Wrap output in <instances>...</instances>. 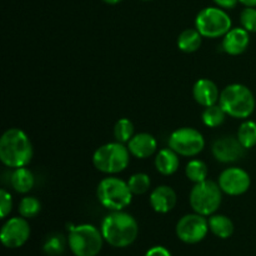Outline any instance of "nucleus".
Returning a JSON list of instances; mask_svg holds the SVG:
<instances>
[{"label": "nucleus", "instance_id": "obj_22", "mask_svg": "<svg viewBox=\"0 0 256 256\" xmlns=\"http://www.w3.org/2000/svg\"><path fill=\"white\" fill-rule=\"evenodd\" d=\"M185 175H186V178L190 182H192L194 184H198V182L208 180L209 169H208V165L202 160L192 159L186 164Z\"/></svg>", "mask_w": 256, "mask_h": 256}, {"label": "nucleus", "instance_id": "obj_21", "mask_svg": "<svg viewBox=\"0 0 256 256\" xmlns=\"http://www.w3.org/2000/svg\"><path fill=\"white\" fill-rule=\"evenodd\" d=\"M209 230L220 239H229L234 234V222L226 215L212 214L208 219Z\"/></svg>", "mask_w": 256, "mask_h": 256}, {"label": "nucleus", "instance_id": "obj_1", "mask_svg": "<svg viewBox=\"0 0 256 256\" xmlns=\"http://www.w3.org/2000/svg\"><path fill=\"white\" fill-rule=\"evenodd\" d=\"M102 234L112 248H128L136 240L139 225L135 218L128 212H112L102 219Z\"/></svg>", "mask_w": 256, "mask_h": 256}, {"label": "nucleus", "instance_id": "obj_25", "mask_svg": "<svg viewBox=\"0 0 256 256\" xmlns=\"http://www.w3.org/2000/svg\"><path fill=\"white\" fill-rule=\"evenodd\" d=\"M126 182L132 195L145 194L146 192H149L150 185H152L150 176L145 172H135L130 176V179Z\"/></svg>", "mask_w": 256, "mask_h": 256}, {"label": "nucleus", "instance_id": "obj_4", "mask_svg": "<svg viewBox=\"0 0 256 256\" xmlns=\"http://www.w3.org/2000/svg\"><path fill=\"white\" fill-rule=\"evenodd\" d=\"M130 152L122 142H106L92 154V165L100 172L115 175L124 172L130 162Z\"/></svg>", "mask_w": 256, "mask_h": 256}, {"label": "nucleus", "instance_id": "obj_9", "mask_svg": "<svg viewBox=\"0 0 256 256\" xmlns=\"http://www.w3.org/2000/svg\"><path fill=\"white\" fill-rule=\"evenodd\" d=\"M169 148L180 156L192 158L199 155L205 148V139L195 128L184 126L174 130L169 136Z\"/></svg>", "mask_w": 256, "mask_h": 256}, {"label": "nucleus", "instance_id": "obj_3", "mask_svg": "<svg viewBox=\"0 0 256 256\" xmlns=\"http://www.w3.org/2000/svg\"><path fill=\"white\" fill-rule=\"evenodd\" d=\"M219 104L228 115L235 119H248L255 110V96L242 84H230L220 92Z\"/></svg>", "mask_w": 256, "mask_h": 256}, {"label": "nucleus", "instance_id": "obj_23", "mask_svg": "<svg viewBox=\"0 0 256 256\" xmlns=\"http://www.w3.org/2000/svg\"><path fill=\"white\" fill-rule=\"evenodd\" d=\"M226 112L222 109L220 104L212 105V106L205 108L202 114V122L209 128H218L224 124L226 119Z\"/></svg>", "mask_w": 256, "mask_h": 256}, {"label": "nucleus", "instance_id": "obj_8", "mask_svg": "<svg viewBox=\"0 0 256 256\" xmlns=\"http://www.w3.org/2000/svg\"><path fill=\"white\" fill-rule=\"evenodd\" d=\"M232 18L219 6H208L198 12L195 18V28L202 38L216 39L222 38L232 29Z\"/></svg>", "mask_w": 256, "mask_h": 256}, {"label": "nucleus", "instance_id": "obj_7", "mask_svg": "<svg viewBox=\"0 0 256 256\" xmlns=\"http://www.w3.org/2000/svg\"><path fill=\"white\" fill-rule=\"evenodd\" d=\"M222 202V190L212 180L198 182L189 195V202L194 212L204 216L215 214Z\"/></svg>", "mask_w": 256, "mask_h": 256}, {"label": "nucleus", "instance_id": "obj_19", "mask_svg": "<svg viewBox=\"0 0 256 256\" xmlns=\"http://www.w3.org/2000/svg\"><path fill=\"white\" fill-rule=\"evenodd\" d=\"M12 188L19 194H28L34 188L35 178L34 174L26 166L14 169L10 176Z\"/></svg>", "mask_w": 256, "mask_h": 256}, {"label": "nucleus", "instance_id": "obj_26", "mask_svg": "<svg viewBox=\"0 0 256 256\" xmlns=\"http://www.w3.org/2000/svg\"><path fill=\"white\" fill-rule=\"evenodd\" d=\"M134 135V124L129 119L122 118L115 122L114 138L116 142L125 144V142H129Z\"/></svg>", "mask_w": 256, "mask_h": 256}, {"label": "nucleus", "instance_id": "obj_32", "mask_svg": "<svg viewBox=\"0 0 256 256\" xmlns=\"http://www.w3.org/2000/svg\"><path fill=\"white\" fill-rule=\"evenodd\" d=\"M212 2L216 4V6L222 8V9H234L238 4H239V0H212Z\"/></svg>", "mask_w": 256, "mask_h": 256}, {"label": "nucleus", "instance_id": "obj_13", "mask_svg": "<svg viewBox=\"0 0 256 256\" xmlns=\"http://www.w3.org/2000/svg\"><path fill=\"white\" fill-rule=\"evenodd\" d=\"M245 148L238 138L222 136L215 140L212 144V152L215 160L222 164H230L242 159L245 154Z\"/></svg>", "mask_w": 256, "mask_h": 256}, {"label": "nucleus", "instance_id": "obj_10", "mask_svg": "<svg viewBox=\"0 0 256 256\" xmlns=\"http://www.w3.org/2000/svg\"><path fill=\"white\" fill-rule=\"evenodd\" d=\"M175 232L179 240L185 244H198L202 242L209 232V222L206 216L198 212L186 214L178 222Z\"/></svg>", "mask_w": 256, "mask_h": 256}, {"label": "nucleus", "instance_id": "obj_29", "mask_svg": "<svg viewBox=\"0 0 256 256\" xmlns=\"http://www.w3.org/2000/svg\"><path fill=\"white\" fill-rule=\"evenodd\" d=\"M242 28L249 32H256V8L245 6L240 12Z\"/></svg>", "mask_w": 256, "mask_h": 256}, {"label": "nucleus", "instance_id": "obj_11", "mask_svg": "<svg viewBox=\"0 0 256 256\" xmlns=\"http://www.w3.org/2000/svg\"><path fill=\"white\" fill-rule=\"evenodd\" d=\"M30 238V225L22 216L10 218L4 222L0 232V240L8 249L22 246Z\"/></svg>", "mask_w": 256, "mask_h": 256}, {"label": "nucleus", "instance_id": "obj_24", "mask_svg": "<svg viewBox=\"0 0 256 256\" xmlns=\"http://www.w3.org/2000/svg\"><path fill=\"white\" fill-rule=\"evenodd\" d=\"M236 138L245 149H252L256 145V122L252 120H245L238 130Z\"/></svg>", "mask_w": 256, "mask_h": 256}, {"label": "nucleus", "instance_id": "obj_16", "mask_svg": "<svg viewBox=\"0 0 256 256\" xmlns=\"http://www.w3.org/2000/svg\"><path fill=\"white\" fill-rule=\"evenodd\" d=\"M128 149L132 156L136 159H148L156 152L158 142L149 132H139L128 142Z\"/></svg>", "mask_w": 256, "mask_h": 256}, {"label": "nucleus", "instance_id": "obj_31", "mask_svg": "<svg viewBox=\"0 0 256 256\" xmlns=\"http://www.w3.org/2000/svg\"><path fill=\"white\" fill-rule=\"evenodd\" d=\"M145 256H172V252L164 246H152L146 252Z\"/></svg>", "mask_w": 256, "mask_h": 256}, {"label": "nucleus", "instance_id": "obj_20", "mask_svg": "<svg viewBox=\"0 0 256 256\" xmlns=\"http://www.w3.org/2000/svg\"><path fill=\"white\" fill-rule=\"evenodd\" d=\"M202 35L200 34L196 28L195 29L189 28V29L182 30L176 40L179 50H182V52H186V54L198 52L200 49V46H202Z\"/></svg>", "mask_w": 256, "mask_h": 256}, {"label": "nucleus", "instance_id": "obj_30", "mask_svg": "<svg viewBox=\"0 0 256 256\" xmlns=\"http://www.w3.org/2000/svg\"><path fill=\"white\" fill-rule=\"evenodd\" d=\"M12 209V196L8 190H0V216L5 219Z\"/></svg>", "mask_w": 256, "mask_h": 256}, {"label": "nucleus", "instance_id": "obj_12", "mask_svg": "<svg viewBox=\"0 0 256 256\" xmlns=\"http://www.w3.org/2000/svg\"><path fill=\"white\" fill-rule=\"evenodd\" d=\"M218 184L224 194L230 195V196H239L250 189L252 179H250L249 172H245L244 169L232 166L220 172Z\"/></svg>", "mask_w": 256, "mask_h": 256}, {"label": "nucleus", "instance_id": "obj_28", "mask_svg": "<svg viewBox=\"0 0 256 256\" xmlns=\"http://www.w3.org/2000/svg\"><path fill=\"white\" fill-rule=\"evenodd\" d=\"M42 250L48 256H59L65 250V239L62 234H52L46 238Z\"/></svg>", "mask_w": 256, "mask_h": 256}, {"label": "nucleus", "instance_id": "obj_33", "mask_svg": "<svg viewBox=\"0 0 256 256\" xmlns=\"http://www.w3.org/2000/svg\"><path fill=\"white\" fill-rule=\"evenodd\" d=\"M240 4H242L244 6H250V8H256V0H239Z\"/></svg>", "mask_w": 256, "mask_h": 256}, {"label": "nucleus", "instance_id": "obj_5", "mask_svg": "<svg viewBox=\"0 0 256 256\" xmlns=\"http://www.w3.org/2000/svg\"><path fill=\"white\" fill-rule=\"evenodd\" d=\"M96 198L105 209L120 212L132 204V192H130L126 182L110 175L98 184Z\"/></svg>", "mask_w": 256, "mask_h": 256}, {"label": "nucleus", "instance_id": "obj_35", "mask_svg": "<svg viewBox=\"0 0 256 256\" xmlns=\"http://www.w3.org/2000/svg\"><path fill=\"white\" fill-rule=\"evenodd\" d=\"M142 2H150V0H142Z\"/></svg>", "mask_w": 256, "mask_h": 256}, {"label": "nucleus", "instance_id": "obj_34", "mask_svg": "<svg viewBox=\"0 0 256 256\" xmlns=\"http://www.w3.org/2000/svg\"><path fill=\"white\" fill-rule=\"evenodd\" d=\"M102 2H104L105 4H109V5H116L119 4V2H122V0H102Z\"/></svg>", "mask_w": 256, "mask_h": 256}, {"label": "nucleus", "instance_id": "obj_15", "mask_svg": "<svg viewBox=\"0 0 256 256\" xmlns=\"http://www.w3.org/2000/svg\"><path fill=\"white\" fill-rule=\"evenodd\" d=\"M178 202L176 192L169 185H159L152 192L149 202L152 210L159 214H168L175 208Z\"/></svg>", "mask_w": 256, "mask_h": 256}, {"label": "nucleus", "instance_id": "obj_27", "mask_svg": "<svg viewBox=\"0 0 256 256\" xmlns=\"http://www.w3.org/2000/svg\"><path fill=\"white\" fill-rule=\"evenodd\" d=\"M19 214L25 219H32L42 210V202L35 196H25L19 202Z\"/></svg>", "mask_w": 256, "mask_h": 256}, {"label": "nucleus", "instance_id": "obj_17", "mask_svg": "<svg viewBox=\"0 0 256 256\" xmlns=\"http://www.w3.org/2000/svg\"><path fill=\"white\" fill-rule=\"evenodd\" d=\"M192 96L202 106L208 108L215 105L220 99L218 85L210 79H199L192 86Z\"/></svg>", "mask_w": 256, "mask_h": 256}, {"label": "nucleus", "instance_id": "obj_2", "mask_svg": "<svg viewBox=\"0 0 256 256\" xmlns=\"http://www.w3.org/2000/svg\"><path fill=\"white\" fill-rule=\"evenodd\" d=\"M29 136L19 128H10L0 138V160L6 168L26 166L32 159Z\"/></svg>", "mask_w": 256, "mask_h": 256}, {"label": "nucleus", "instance_id": "obj_18", "mask_svg": "<svg viewBox=\"0 0 256 256\" xmlns=\"http://www.w3.org/2000/svg\"><path fill=\"white\" fill-rule=\"evenodd\" d=\"M154 164L158 172H160L164 176H170V175L175 174L179 169V155L170 148L162 149L155 156Z\"/></svg>", "mask_w": 256, "mask_h": 256}, {"label": "nucleus", "instance_id": "obj_6", "mask_svg": "<svg viewBox=\"0 0 256 256\" xmlns=\"http://www.w3.org/2000/svg\"><path fill=\"white\" fill-rule=\"evenodd\" d=\"M102 230L94 225L82 224L72 226L68 236V245L75 256H96L104 244Z\"/></svg>", "mask_w": 256, "mask_h": 256}, {"label": "nucleus", "instance_id": "obj_14", "mask_svg": "<svg viewBox=\"0 0 256 256\" xmlns=\"http://www.w3.org/2000/svg\"><path fill=\"white\" fill-rule=\"evenodd\" d=\"M250 32L244 28H232L222 36V48L226 54L236 56L242 54L250 44Z\"/></svg>", "mask_w": 256, "mask_h": 256}]
</instances>
